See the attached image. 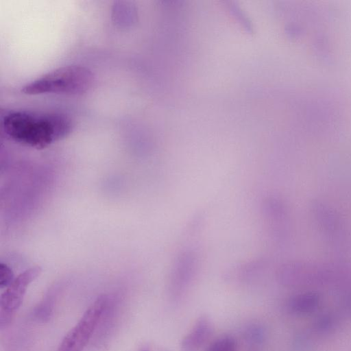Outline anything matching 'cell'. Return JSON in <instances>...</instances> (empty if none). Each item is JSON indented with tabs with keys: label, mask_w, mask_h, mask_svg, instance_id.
I'll return each mask as SVG.
<instances>
[{
	"label": "cell",
	"mask_w": 351,
	"mask_h": 351,
	"mask_svg": "<svg viewBox=\"0 0 351 351\" xmlns=\"http://www.w3.org/2000/svg\"><path fill=\"white\" fill-rule=\"evenodd\" d=\"M106 305V296L98 297L64 336L56 351H82L99 322Z\"/></svg>",
	"instance_id": "3"
},
{
	"label": "cell",
	"mask_w": 351,
	"mask_h": 351,
	"mask_svg": "<svg viewBox=\"0 0 351 351\" xmlns=\"http://www.w3.org/2000/svg\"><path fill=\"white\" fill-rule=\"evenodd\" d=\"M213 332V325L205 315L200 316L191 330L183 338L181 348L183 351H196L210 337Z\"/></svg>",
	"instance_id": "6"
},
{
	"label": "cell",
	"mask_w": 351,
	"mask_h": 351,
	"mask_svg": "<svg viewBox=\"0 0 351 351\" xmlns=\"http://www.w3.org/2000/svg\"><path fill=\"white\" fill-rule=\"evenodd\" d=\"M93 75L88 68L68 65L53 69L23 87L29 95L45 93L81 95L91 87Z\"/></svg>",
	"instance_id": "2"
},
{
	"label": "cell",
	"mask_w": 351,
	"mask_h": 351,
	"mask_svg": "<svg viewBox=\"0 0 351 351\" xmlns=\"http://www.w3.org/2000/svg\"><path fill=\"white\" fill-rule=\"evenodd\" d=\"M197 258L193 251L180 253L174 261L170 277V287L176 293L182 291L191 282L196 271Z\"/></svg>",
	"instance_id": "5"
},
{
	"label": "cell",
	"mask_w": 351,
	"mask_h": 351,
	"mask_svg": "<svg viewBox=\"0 0 351 351\" xmlns=\"http://www.w3.org/2000/svg\"><path fill=\"white\" fill-rule=\"evenodd\" d=\"M246 341L252 343H259L263 341L264 332L261 327L257 325L250 326L244 334Z\"/></svg>",
	"instance_id": "8"
},
{
	"label": "cell",
	"mask_w": 351,
	"mask_h": 351,
	"mask_svg": "<svg viewBox=\"0 0 351 351\" xmlns=\"http://www.w3.org/2000/svg\"><path fill=\"white\" fill-rule=\"evenodd\" d=\"M236 340L230 336L221 337L213 341L207 351H237Z\"/></svg>",
	"instance_id": "7"
},
{
	"label": "cell",
	"mask_w": 351,
	"mask_h": 351,
	"mask_svg": "<svg viewBox=\"0 0 351 351\" xmlns=\"http://www.w3.org/2000/svg\"><path fill=\"white\" fill-rule=\"evenodd\" d=\"M143 351H147V350H143Z\"/></svg>",
	"instance_id": "10"
},
{
	"label": "cell",
	"mask_w": 351,
	"mask_h": 351,
	"mask_svg": "<svg viewBox=\"0 0 351 351\" xmlns=\"http://www.w3.org/2000/svg\"><path fill=\"white\" fill-rule=\"evenodd\" d=\"M0 280V285L1 288L8 287L14 280L12 273L8 267H1Z\"/></svg>",
	"instance_id": "9"
},
{
	"label": "cell",
	"mask_w": 351,
	"mask_h": 351,
	"mask_svg": "<svg viewBox=\"0 0 351 351\" xmlns=\"http://www.w3.org/2000/svg\"><path fill=\"white\" fill-rule=\"evenodd\" d=\"M38 267L26 270L16 277L1 296V319L11 318L21 306L27 286L39 275Z\"/></svg>",
	"instance_id": "4"
},
{
	"label": "cell",
	"mask_w": 351,
	"mask_h": 351,
	"mask_svg": "<svg viewBox=\"0 0 351 351\" xmlns=\"http://www.w3.org/2000/svg\"><path fill=\"white\" fill-rule=\"evenodd\" d=\"M3 129L14 141L43 149L69 136L73 125L69 117L61 114L14 111L3 118Z\"/></svg>",
	"instance_id": "1"
}]
</instances>
